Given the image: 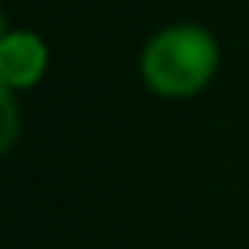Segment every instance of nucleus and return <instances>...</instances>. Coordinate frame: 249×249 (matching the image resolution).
I'll return each mask as SVG.
<instances>
[{"mask_svg":"<svg viewBox=\"0 0 249 249\" xmlns=\"http://www.w3.org/2000/svg\"><path fill=\"white\" fill-rule=\"evenodd\" d=\"M21 133V113L14 103V89L0 79V154H7Z\"/></svg>","mask_w":249,"mask_h":249,"instance_id":"obj_3","label":"nucleus"},{"mask_svg":"<svg viewBox=\"0 0 249 249\" xmlns=\"http://www.w3.org/2000/svg\"><path fill=\"white\" fill-rule=\"evenodd\" d=\"M218 69V45L198 24H174L154 35L140 55L143 82L167 99L201 92Z\"/></svg>","mask_w":249,"mask_h":249,"instance_id":"obj_1","label":"nucleus"},{"mask_svg":"<svg viewBox=\"0 0 249 249\" xmlns=\"http://www.w3.org/2000/svg\"><path fill=\"white\" fill-rule=\"evenodd\" d=\"M48 69V48L31 31H7L0 41V79L11 89H31Z\"/></svg>","mask_w":249,"mask_h":249,"instance_id":"obj_2","label":"nucleus"},{"mask_svg":"<svg viewBox=\"0 0 249 249\" xmlns=\"http://www.w3.org/2000/svg\"><path fill=\"white\" fill-rule=\"evenodd\" d=\"M7 38V31H4V14H0V41H4Z\"/></svg>","mask_w":249,"mask_h":249,"instance_id":"obj_4","label":"nucleus"}]
</instances>
